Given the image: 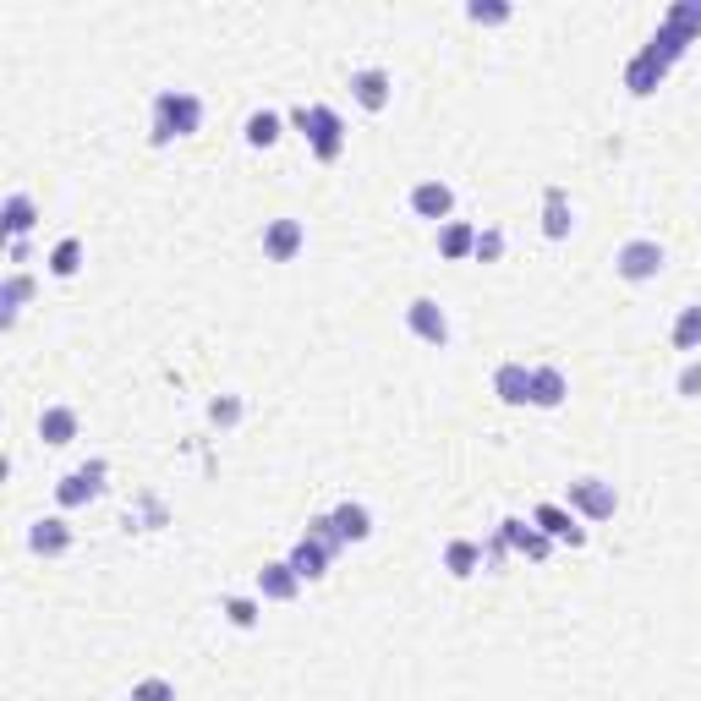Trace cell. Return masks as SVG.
<instances>
[{
	"label": "cell",
	"instance_id": "obj_1",
	"mask_svg": "<svg viewBox=\"0 0 701 701\" xmlns=\"http://www.w3.org/2000/svg\"><path fill=\"white\" fill-rule=\"evenodd\" d=\"M203 132V99L192 88H159L154 94V110H148V143H176V137H192Z\"/></svg>",
	"mask_w": 701,
	"mask_h": 701
},
{
	"label": "cell",
	"instance_id": "obj_2",
	"mask_svg": "<svg viewBox=\"0 0 701 701\" xmlns=\"http://www.w3.org/2000/svg\"><path fill=\"white\" fill-rule=\"evenodd\" d=\"M291 127L308 137V148H313L319 165H334V159L345 154V121H340V110H329V105H296V110H291Z\"/></svg>",
	"mask_w": 701,
	"mask_h": 701
},
{
	"label": "cell",
	"instance_id": "obj_3",
	"mask_svg": "<svg viewBox=\"0 0 701 701\" xmlns=\"http://www.w3.org/2000/svg\"><path fill=\"white\" fill-rule=\"evenodd\" d=\"M663 263H669L663 242L636 236V242H625V247L614 253V274H620V280H631V285H646V280H658V274H663Z\"/></svg>",
	"mask_w": 701,
	"mask_h": 701
},
{
	"label": "cell",
	"instance_id": "obj_4",
	"mask_svg": "<svg viewBox=\"0 0 701 701\" xmlns=\"http://www.w3.org/2000/svg\"><path fill=\"white\" fill-rule=\"evenodd\" d=\"M105 477H110L105 460H88V466L66 471L61 483H56V505H61V510H82V505H94V499L105 494Z\"/></svg>",
	"mask_w": 701,
	"mask_h": 701
},
{
	"label": "cell",
	"instance_id": "obj_5",
	"mask_svg": "<svg viewBox=\"0 0 701 701\" xmlns=\"http://www.w3.org/2000/svg\"><path fill=\"white\" fill-rule=\"evenodd\" d=\"M571 510L586 515V520H614L620 494H614V483H603V477H575L571 483Z\"/></svg>",
	"mask_w": 701,
	"mask_h": 701
},
{
	"label": "cell",
	"instance_id": "obj_6",
	"mask_svg": "<svg viewBox=\"0 0 701 701\" xmlns=\"http://www.w3.org/2000/svg\"><path fill=\"white\" fill-rule=\"evenodd\" d=\"M499 537H505V548L510 554H520V559H532V565H543L548 554H554V537H543L532 520H520V515H505L499 526H494Z\"/></svg>",
	"mask_w": 701,
	"mask_h": 701
},
{
	"label": "cell",
	"instance_id": "obj_7",
	"mask_svg": "<svg viewBox=\"0 0 701 701\" xmlns=\"http://www.w3.org/2000/svg\"><path fill=\"white\" fill-rule=\"evenodd\" d=\"M302 247H308V225H302V220L285 214V220H269V225H263V257H269V263H296Z\"/></svg>",
	"mask_w": 701,
	"mask_h": 701
},
{
	"label": "cell",
	"instance_id": "obj_8",
	"mask_svg": "<svg viewBox=\"0 0 701 701\" xmlns=\"http://www.w3.org/2000/svg\"><path fill=\"white\" fill-rule=\"evenodd\" d=\"M351 99H357L368 116H379V110H389V99H395V77H389L383 66H362V71H351Z\"/></svg>",
	"mask_w": 701,
	"mask_h": 701
},
{
	"label": "cell",
	"instance_id": "obj_9",
	"mask_svg": "<svg viewBox=\"0 0 701 701\" xmlns=\"http://www.w3.org/2000/svg\"><path fill=\"white\" fill-rule=\"evenodd\" d=\"M406 329H411L422 345H449V319L434 296H417V302L406 308Z\"/></svg>",
	"mask_w": 701,
	"mask_h": 701
},
{
	"label": "cell",
	"instance_id": "obj_10",
	"mask_svg": "<svg viewBox=\"0 0 701 701\" xmlns=\"http://www.w3.org/2000/svg\"><path fill=\"white\" fill-rule=\"evenodd\" d=\"M411 214H417V220H434V225H439V220L449 225L455 187H449V182H417V187H411Z\"/></svg>",
	"mask_w": 701,
	"mask_h": 701
},
{
	"label": "cell",
	"instance_id": "obj_11",
	"mask_svg": "<svg viewBox=\"0 0 701 701\" xmlns=\"http://www.w3.org/2000/svg\"><path fill=\"white\" fill-rule=\"evenodd\" d=\"M28 548H33L39 559H61V554H71V526H66L61 515L33 520V526H28Z\"/></svg>",
	"mask_w": 701,
	"mask_h": 701
},
{
	"label": "cell",
	"instance_id": "obj_12",
	"mask_svg": "<svg viewBox=\"0 0 701 701\" xmlns=\"http://www.w3.org/2000/svg\"><path fill=\"white\" fill-rule=\"evenodd\" d=\"M296 592H302V575L291 571V559H274V565L257 571V597L263 603H296Z\"/></svg>",
	"mask_w": 701,
	"mask_h": 701
},
{
	"label": "cell",
	"instance_id": "obj_13",
	"mask_svg": "<svg viewBox=\"0 0 701 701\" xmlns=\"http://www.w3.org/2000/svg\"><path fill=\"white\" fill-rule=\"evenodd\" d=\"M532 526H537L543 537H554V543H571V548L586 543V526H575V515L565 510V505H537V510H532Z\"/></svg>",
	"mask_w": 701,
	"mask_h": 701
},
{
	"label": "cell",
	"instance_id": "obj_14",
	"mask_svg": "<svg viewBox=\"0 0 701 701\" xmlns=\"http://www.w3.org/2000/svg\"><path fill=\"white\" fill-rule=\"evenodd\" d=\"M329 565H334V548H323L319 537H296V548H291V571L302 575V581H323L329 575Z\"/></svg>",
	"mask_w": 701,
	"mask_h": 701
},
{
	"label": "cell",
	"instance_id": "obj_15",
	"mask_svg": "<svg viewBox=\"0 0 701 701\" xmlns=\"http://www.w3.org/2000/svg\"><path fill=\"white\" fill-rule=\"evenodd\" d=\"M494 395H499L505 406H532V368H526V362H499Z\"/></svg>",
	"mask_w": 701,
	"mask_h": 701
},
{
	"label": "cell",
	"instance_id": "obj_16",
	"mask_svg": "<svg viewBox=\"0 0 701 701\" xmlns=\"http://www.w3.org/2000/svg\"><path fill=\"white\" fill-rule=\"evenodd\" d=\"M0 225H6V236H11V242H28V231L39 225V203H33L28 192H11V197H6V208H0Z\"/></svg>",
	"mask_w": 701,
	"mask_h": 701
},
{
	"label": "cell",
	"instance_id": "obj_17",
	"mask_svg": "<svg viewBox=\"0 0 701 701\" xmlns=\"http://www.w3.org/2000/svg\"><path fill=\"white\" fill-rule=\"evenodd\" d=\"M77 428H82V417L71 406H45V417H39V439L50 449H66L77 439Z\"/></svg>",
	"mask_w": 701,
	"mask_h": 701
},
{
	"label": "cell",
	"instance_id": "obj_18",
	"mask_svg": "<svg viewBox=\"0 0 701 701\" xmlns=\"http://www.w3.org/2000/svg\"><path fill=\"white\" fill-rule=\"evenodd\" d=\"M571 231H575L571 197H565V187H548L543 192V236H548V242H565Z\"/></svg>",
	"mask_w": 701,
	"mask_h": 701
},
{
	"label": "cell",
	"instance_id": "obj_19",
	"mask_svg": "<svg viewBox=\"0 0 701 701\" xmlns=\"http://www.w3.org/2000/svg\"><path fill=\"white\" fill-rule=\"evenodd\" d=\"M565 395H571V379L559 368H532V406L537 411H559Z\"/></svg>",
	"mask_w": 701,
	"mask_h": 701
},
{
	"label": "cell",
	"instance_id": "obj_20",
	"mask_svg": "<svg viewBox=\"0 0 701 701\" xmlns=\"http://www.w3.org/2000/svg\"><path fill=\"white\" fill-rule=\"evenodd\" d=\"M33 302V274H22V269H11L6 274V285H0V323L11 329L17 323V313Z\"/></svg>",
	"mask_w": 701,
	"mask_h": 701
},
{
	"label": "cell",
	"instance_id": "obj_21",
	"mask_svg": "<svg viewBox=\"0 0 701 701\" xmlns=\"http://www.w3.org/2000/svg\"><path fill=\"white\" fill-rule=\"evenodd\" d=\"M334 532H340V543H368V537H373V510H368V505H351V499H345V505H334Z\"/></svg>",
	"mask_w": 701,
	"mask_h": 701
},
{
	"label": "cell",
	"instance_id": "obj_22",
	"mask_svg": "<svg viewBox=\"0 0 701 701\" xmlns=\"http://www.w3.org/2000/svg\"><path fill=\"white\" fill-rule=\"evenodd\" d=\"M691 45H697V39H691L685 28H674V22H663V28H658V33L646 39V56H652V61H663V66H674V61H680V56H685V50H691Z\"/></svg>",
	"mask_w": 701,
	"mask_h": 701
},
{
	"label": "cell",
	"instance_id": "obj_23",
	"mask_svg": "<svg viewBox=\"0 0 701 701\" xmlns=\"http://www.w3.org/2000/svg\"><path fill=\"white\" fill-rule=\"evenodd\" d=\"M445 571L455 581H471V575L483 571V543H471V537H455L445 548Z\"/></svg>",
	"mask_w": 701,
	"mask_h": 701
},
{
	"label": "cell",
	"instance_id": "obj_24",
	"mask_svg": "<svg viewBox=\"0 0 701 701\" xmlns=\"http://www.w3.org/2000/svg\"><path fill=\"white\" fill-rule=\"evenodd\" d=\"M477 253V225H466V220H449L445 231H439V257L449 263H460V257Z\"/></svg>",
	"mask_w": 701,
	"mask_h": 701
},
{
	"label": "cell",
	"instance_id": "obj_25",
	"mask_svg": "<svg viewBox=\"0 0 701 701\" xmlns=\"http://www.w3.org/2000/svg\"><path fill=\"white\" fill-rule=\"evenodd\" d=\"M663 77H669V66L663 61H652V56H646V50H641L636 61L625 66V88H631V94H652V88H658V82H663Z\"/></svg>",
	"mask_w": 701,
	"mask_h": 701
},
{
	"label": "cell",
	"instance_id": "obj_26",
	"mask_svg": "<svg viewBox=\"0 0 701 701\" xmlns=\"http://www.w3.org/2000/svg\"><path fill=\"white\" fill-rule=\"evenodd\" d=\"M280 127H285V121H280L274 110H253L242 137H247V148H274V143H280Z\"/></svg>",
	"mask_w": 701,
	"mask_h": 701
},
{
	"label": "cell",
	"instance_id": "obj_27",
	"mask_svg": "<svg viewBox=\"0 0 701 701\" xmlns=\"http://www.w3.org/2000/svg\"><path fill=\"white\" fill-rule=\"evenodd\" d=\"M669 340H674V351H701V302L680 308V319H674V329H669Z\"/></svg>",
	"mask_w": 701,
	"mask_h": 701
},
{
	"label": "cell",
	"instance_id": "obj_28",
	"mask_svg": "<svg viewBox=\"0 0 701 701\" xmlns=\"http://www.w3.org/2000/svg\"><path fill=\"white\" fill-rule=\"evenodd\" d=\"M77 269H82V242L66 236V242H56V253H50V274H56V280H71Z\"/></svg>",
	"mask_w": 701,
	"mask_h": 701
},
{
	"label": "cell",
	"instance_id": "obj_29",
	"mask_svg": "<svg viewBox=\"0 0 701 701\" xmlns=\"http://www.w3.org/2000/svg\"><path fill=\"white\" fill-rule=\"evenodd\" d=\"M242 417H247L242 395H214V400H208V422H214V428H236Z\"/></svg>",
	"mask_w": 701,
	"mask_h": 701
},
{
	"label": "cell",
	"instance_id": "obj_30",
	"mask_svg": "<svg viewBox=\"0 0 701 701\" xmlns=\"http://www.w3.org/2000/svg\"><path fill=\"white\" fill-rule=\"evenodd\" d=\"M220 614H225L236 631H253L257 614H263V603H257V597H225V603H220Z\"/></svg>",
	"mask_w": 701,
	"mask_h": 701
},
{
	"label": "cell",
	"instance_id": "obj_31",
	"mask_svg": "<svg viewBox=\"0 0 701 701\" xmlns=\"http://www.w3.org/2000/svg\"><path fill=\"white\" fill-rule=\"evenodd\" d=\"M466 17H471L477 28H505L515 11L505 6V0H471V6H466Z\"/></svg>",
	"mask_w": 701,
	"mask_h": 701
},
{
	"label": "cell",
	"instance_id": "obj_32",
	"mask_svg": "<svg viewBox=\"0 0 701 701\" xmlns=\"http://www.w3.org/2000/svg\"><path fill=\"white\" fill-rule=\"evenodd\" d=\"M663 22H674V28H685L691 39H701V0H680V6H669Z\"/></svg>",
	"mask_w": 701,
	"mask_h": 701
},
{
	"label": "cell",
	"instance_id": "obj_33",
	"mask_svg": "<svg viewBox=\"0 0 701 701\" xmlns=\"http://www.w3.org/2000/svg\"><path fill=\"white\" fill-rule=\"evenodd\" d=\"M477 263H499V257H505V231H499V225H488V231H477Z\"/></svg>",
	"mask_w": 701,
	"mask_h": 701
},
{
	"label": "cell",
	"instance_id": "obj_34",
	"mask_svg": "<svg viewBox=\"0 0 701 701\" xmlns=\"http://www.w3.org/2000/svg\"><path fill=\"white\" fill-rule=\"evenodd\" d=\"M132 701H176V685H171V680H159V674H148V680H137V685H132Z\"/></svg>",
	"mask_w": 701,
	"mask_h": 701
},
{
	"label": "cell",
	"instance_id": "obj_35",
	"mask_svg": "<svg viewBox=\"0 0 701 701\" xmlns=\"http://www.w3.org/2000/svg\"><path fill=\"white\" fill-rule=\"evenodd\" d=\"M308 537H319L323 548H334V554L345 548V543H340V532H334V515H313V520H308Z\"/></svg>",
	"mask_w": 701,
	"mask_h": 701
},
{
	"label": "cell",
	"instance_id": "obj_36",
	"mask_svg": "<svg viewBox=\"0 0 701 701\" xmlns=\"http://www.w3.org/2000/svg\"><path fill=\"white\" fill-rule=\"evenodd\" d=\"M505 559H510V548H505V537L494 532V537L483 543V571H488V575H499V571H505Z\"/></svg>",
	"mask_w": 701,
	"mask_h": 701
},
{
	"label": "cell",
	"instance_id": "obj_37",
	"mask_svg": "<svg viewBox=\"0 0 701 701\" xmlns=\"http://www.w3.org/2000/svg\"><path fill=\"white\" fill-rule=\"evenodd\" d=\"M674 389H680L685 400H701V362H685L680 379H674Z\"/></svg>",
	"mask_w": 701,
	"mask_h": 701
}]
</instances>
